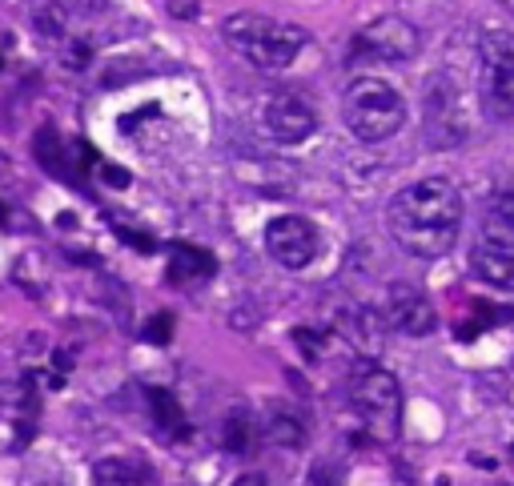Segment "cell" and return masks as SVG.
Wrapping results in <instances>:
<instances>
[{
	"mask_svg": "<svg viewBox=\"0 0 514 486\" xmlns=\"http://www.w3.org/2000/svg\"><path fill=\"white\" fill-rule=\"evenodd\" d=\"M386 229L414 258H442L462 229V193L446 177H422L398 189L386 205Z\"/></svg>",
	"mask_w": 514,
	"mask_h": 486,
	"instance_id": "cell-1",
	"label": "cell"
},
{
	"mask_svg": "<svg viewBox=\"0 0 514 486\" xmlns=\"http://www.w3.org/2000/svg\"><path fill=\"white\" fill-rule=\"evenodd\" d=\"M221 37H225L249 65L270 69V73L290 69V65L302 57L306 41H310V33H306L302 25H286V21H274V17H262V13H233V17L221 25Z\"/></svg>",
	"mask_w": 514,
	"mask_h": 486,
	"instance_id": "cell-2",
	"label": "cell"
},
{
	"mask_svg": "<svg viewBox=\"0 0 514 486\" xmlns=\"http://www.w3.org/2000/svg\"><path fill=\"white\" fill-rule=\"evenodd\" d=\"M342 117L358 141L374 145V141L394 137L406 125V101L394 85H386L378 77H358L342 97Z\"/></svg>",
	"mask_w": 514,
	"mask_h": 486,
	"instance_id": "cell-3",
	"label": "cell"
},
{
	"mask_svg": "<svg viewBox=\"0 0 514 486\" xmlns=\"http://www.w3.org/2000/svg\"><path fill=\"white\" fill-rule=\"evenodd\" d=\"M350 402L370 438L390 442L402 430V386L390 370H378V366L362 370L350 386Z\"/></svg>",
	"mask_w": 514,
	"mask_h": 486,
	"instance_id": "cell-4",
	"label": "cell"
},
{
	"mask_svg": "<svg viewBox=\"0 0 514 486\" xmlns=\"http://www.w3.org/2000/svg\"><path fill=\"white\" fill-rule=\"evenodd\" d=\"M266 254L282 266V270H306L314 266V258L322 254V233L314 221L306 217H274L266 225Z\"/></svg>",
	"mask_w": 514,
	"mask_h": 486,
	"instance_id": "cell-5",
	"label": "cell"
},
{
	"mask_svg": "<svg viewBox=\"0 0 514 486\" xmlns=\"http://www.w3.org/2000/svg\"><path fill=\"white\" fill-rule=\"evenodd\" d=\"M418 53V33L402 17H378L350 41V61H410Z\"/></svg>",
	"mask_w": 514,
	"mask_h": 486,
	"instance_id": "cell-6",
	"label": "cell"
},
{
	"mask_svg": "<svg viewBox=\"0 0 514 486\" xmlns=\"http://www.w3.org/2000/svg\"><path fill=\"white\" fill-rule=\"evenodd\" d=\"M33 153H37V165H41L49 177H57V181H65V185H73V189L85 185V165L97 161L93 145L77 141V145L69 149L65 137H61L53 125H45V129L33 137Z\"/></svg>",
	"mask_w": 514,
	"mask_h": 486,
	"instance_id": "cell-7",
	"label": "cell"
},
{
	"mask_svg": "<svg viewBox=\"0 0 514 486\" xmlns=\"http://www.w3.org/2000/svg\"><path fill=\"white\" fill-rule=\"evenodd\" d=\"M386 322L410 338H426L438 330V314H434L430 298L410 282H394L386 290Z\"/></svg>",
	"mask_w": 514,
	"mask_h": 486,
	"instance_id": "cell-8",
	"label": "cell"
},
{
	"mask_svg": "<svg viewBox=\"0 0 514 486\" xmlns=\"http://www.w3.org/2000/svg\"><path fill=\"white\" fill-rule=\"evenodd\" d=\"M426 125L430 137L438 145H454L466 133V117L458 109V85L446 77H430V93H426Z\"/></svg>",
	"mask_w": 514,
	"mask_h": 486,
	"instance_id": "cell-9",
	"label": "cell"
},
{
	"mask_svg": "<svg viewBox=\"0 0 514 486\" xmlns=\"http://www.w3.org/2000/svg\"><path fill=\"white\" fill-rule=\"evenodd\" d=\"M266 129H270L282 145H298V141L314 137V129H318V113H314L302 97H294V93H278V97L266 105Z\"/></svg>",
	"mask_w": 514,
	"mask_h": 486,
	"instance_id": "cell-10",
	"label": "cell"
},
{
	"mask_svg": "<svg viewBox=\"0 0 514 486\" xmlns=\"http://www.w3.org/2000/svg\"><path fill=\"white\" fill-rule=\"evenodd\" d=\"M470 270L478 274V282L514 294V250L494 246V241H482L478 237V246L470 250Z\"/></svg>",
	"mask_w": 514,
	"mask_h": 486,
	"instance_id": "cell-11",
	"label": "cell"
},
{
	"mask_svg": "<svg viewBox=\"0 0 514 486\" xmlns=\"http://www.w3.org/2000/svg\"><path fill=\"white\" fill-rule=\"evenodd\" d=\"M217 274V258L201 246H189V241H177L169 246V282L173 286H197L209 282Z\"/></svg>",
	"mask_w": 514,
	"mask_h": 486,
	"instance_id": "cell-12",
	"label": "cell"
},
{
	"mask_svg": "<svg viewBox=\"0 0 514 486\" xmlns=\"http://www.w3.org/2000/svg\"><path fill=\"white\" fill-rule=\"evenodd\" d=\"M482 77V113L490 121H514V69L478 73Z\"/></svg>",
	"mask_w": 514,
	"mask_h": 486,
	"instance_id": "cell-13",
	"label": "cell"
},
{
	"mask_svg": "<svg viewBox=\"0 0 514 486\" xmlns=\"http://www.w3.org/2000/svg\"><path fill=\"white\" fill-rule=\"evenodd\" d=\"M145 398H149V414H153V426H157L165 438H173V442H185V438H189V418H185L181 402H177L169 390H157V386H149V390H145Z\"/></svg>",
	"mask_w": 514,
	"mask_h": 486,
	"instance_id": "cell-14",
	"label": "cell"
},
{
	"mask_svg": "<svg viewBox=\"0 0 514 486\" xmlns=\"http://www.w3.org/2000/svg\"><path fill=\"white\" fill-rule=\"evenodd\" d=\"M482 241L514 250V193H498L482 217Z\"/></svg>",
	"mask_w": 514,
	"mask_h": 486,
	"instance_id": "cell-15",
	"label": "cell"
},
{
	"mask_svg": "<svg viewBox=\"0 0 514 486\" xmlns=\"http://www.w3.org/2000/svg\"><path fill=\"white\" fill-rule=\"evenodd\" d=\"M262 422H266V438H270L274 446H282V450H302V446H306V422H302L294 410L270 406Z\"/></svg>",
	"mask_w": 514,
	"mask_h": 486,
	"instance_id": "cell-16",
	"label": "cell"
},
{
	"mask_svg": "<svg viewBox=\"0 0 514 486\" xmlns=\"http://www.w3.org/2000/svg\"><path fill=\"white\" fill-rule=\"evenodd\" d=\"M498 69H514V33L506 29H490L478 37V73H498Z\"/></svg>",
	"mask_w": 514,
	"mask_h": 486,
	"instance_id": "cell-17",
	"label": "cell"
},
{
	"mask_svg": "<svg viewBox=\"0 0 514 486\" xmlns=\"http://www.w3.org/2000/svg\"><path fill=\"white\" fill-rule=\"evenodd\" d=\"M93 486H149V478L129 458H101L93 466Z\"/></svg>",
	"mask_w": 514,
	"mask_h": 486,
	"instance_id": "cell-18",
	"label": "cell"
},
{
	"mask_svg": "<svg viewBox=\"0 0 514 486\" xmlns=\"http://www.w3.org/2000/svg\"><path fill=\"white\" fill-rule=\"evenodd\" d=\"M249 442H253V414H249L245 406H233V410L225 414V422H221V446H225L229 454H245Z\"/></svg>",
	"mask_w": 514,
	"mask_h": 486,
	"instance_id": "cell-19",
	"label": "cell"
},
{
	"mask_svg": "<svg viewBox=\"0 0 514 486\" xmlns=\"http://www.w3.org/2000/svg\"><path fill=\"white\" fill-rule=\"evenodd\" d=\"M33 29H37L41 37H49V41H61V37H65V17H61V9L49 5V0H37V5H33Z\"/></svg>",
	"mask_w": 514,
	"mask_h": 486,
	"instance_id": "cell-20",
	"label": "cell"
},
{
	"mask_svg": "<svg viewBox=\"0 0 514 486\" xmlns=\"http://www.w3.org/2000/svg\"><path fill=\"white\" fill-rule=\"evenodd\" d=\"M169 334H173V318H169V314H157V318L145 326V338H149L153 346H165Z\"/></svg>",
	"mask_w": 514,
	"mask_h": 486,
	"instance_id": "cell-21",
	"label": "cell"
},
{
	"mask_svg": "<svg viewBox=\"0 0 514 486\" xmlns=\"http://www.w3.org/2000/svg\"><path fill=\"white\" fill-rule=\"evenodd\" d=\"M113 233L121 237V241H129V246H137L141 254H153L157 246H153V237L149 233H137V229H125V225H113Z\"/></svg>",
	"mask_w": 514,
	"mask_h": 486,
	"instance_id": "cell-22",
	"label": "cell"
},
{
	"mask_svg": "<svg viewBox=\"0 0 514 486\" xmlns=\"http://www.w3.org/2000/svg\"><path fill=\"white\" fill-rule=\"evenodd\" d=\"M294 342H302V354H306L310 362H314V358H322V350H318V346H322V338H318L314 330H306V326H302V330H294Z\"/></svg>",
	"mask_w": 514,
	"mask_h": 486,
	"instance_id": "cell-23",
	"label": "cell"
},
{
	"mask_svg": "<svg viewBox=\"0 0 514 486\" xmlns=\"http://www.w3.org/2000/svg\"><path fill=\"white\" fill-rule=\"evenodd\" d=\"M165 9H169L177 21H193V17L201 13V5H197V0H165Z\"/></svg>",
	"mask_w": 514,
	"mask_h": 486,
	"instance_id": "cell-24",
	"label": "cell"
},
{
	"mask_svg": "<svg viewBox=\"0 0 514 486\" xmlns=\"http://www.w3.org/2000/svg\"><path fill=\"white\" fill-rule=\"evenodd\" d=\"M101 177H105L113 189H125V185H129V173H125L121 165H101Z\"/></svg>",
	"mask_w": 514,
	"mask_h": 486,
	"instance_id": "cell-25",
	"label": "cell"
},
{
	"mask_svg": "<svg viewBox=\"0 0 514 486\" xmlns=\"http://www.w3.org/2000/svg\"><path fill=\"white\" fill-rule=\"evenodd\" d=\"M233 486H270V482H266L262 474H241V478H237Z\"/></svg>",
	"mask_w": 514,
	"mask_h": 486,
	"instance_id": "cell-26",
	"label": "cell"
},
{
	"mask_svg": "<svg viewBox=\"0 0 514 486\" xmlns=\"http://www.w3.org/2000/svg\"><path fill=\"white\" fill-rule=\"evenodd\" d=\"M498 5H502L506 13H514V0H498Z\"/></svg>",
	"mask_w": 514,
	"mask_h": 486,
	"instance_id": "cell-27",
	"label": "cell"
},
{
	"mask_svg": "<svg viewBox=\"0 0 514 486\" xmlns=\"http://www.w3.org/2000/svg\"><path fill=\"white\" fill-rule=\"evenodd\" d=\"M41 486H65V482H41Z\"/></svg>",
	"mask_w": 514,
	"mask_h": 486,
	"instance_id": "cell-28",
	"label": "cell"
},
{
	"mask_svg": "<svg viewBox=\"0 0 514 486\" xmlns=\"http://www.w3.org/2000/svg\"><path fill=\"white\" fill-rule=\"evenodd\" d=\"M510 458H514V446H510Z\"/></svg>",
	"mask_w": 514,
	"mask_h": 486,
	"instance_id": "cell-29",
	"label": "cell"
}]
</instances>
